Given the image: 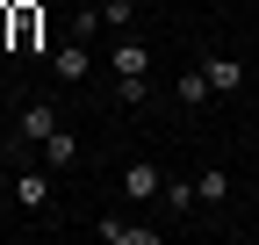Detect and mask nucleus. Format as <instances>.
I'll return each instance as SVG.
<instances>
[{
  "label": "nucleus",
  "mask_w": 259,
  "mask_h": 245,
  "mask_svg": "<svg viewBox=\"0 0 259 245\" xmlns=\"http://www.w3.org/2000/svg\"><path fill=\"white\" fill-rule=\"evenodd\" d=\"M36 36H44V15H36V8H15V36H8V44H15V51H36Z\"/></svg>",
  "instance_id": "1a4fd4ad"
},
{
  "label": "nucleus",
  "mask_w": 259,
  "mask_h": 245,
  "mask_svg": "<svg viewBox=\"0 0 259 245\" xmlns=\"http://www.w3.org/2000/svg\"><path fill=\"white\" fill-rule=\"evenodd\" d=\"M101 238H115V245H158V231H137V224H101Z\"/></svg>",
  "instance_id": "f8f14e48"
},
{
  "label": "nucleus",
  "mask_w": 259,
  "mask_h": 245,
  "mask_svg": "<svg viewBox=\"0 0 259 245\" xmlns=\"http://www.w3.org/2000/svg\"><path fill=\"white\" fill-rule=\"evenodd\" d=\"M166 209H173V217H187V209H194V188H187V180H166Z\"/></svg>",
  "instance_id": "4468645a"
},
{
  "label": "nucleus",
  "mask_w": 259,
  "mask_h": 245,
  "mask_svg": "<svg viewBox=\"0 0 259 245\" xmlns=\"http://www.w3.org/2000/svg\"><path fill=\"white\" fill-rule=\"evenodd\" d=\"M101 22L108 29H130V22H137V0H101Z\"/></svg>",
  "instance_id": "ddd939ff"
},
{
  "label": "nucleus",
  "mask_w": 259,
  "mask_h": 245,
  "mask_svg": "<svg viewBox=\"0 0 259 245\" xmlns=\"http://www.w3.org/2000/svg\"><path fill=\"white\" fill-rule=\"evenodd\" d=\"M173 101H180V108H209V72H202V65H187V72L173 79Z\"/></svg>",
  "instance_id": "39448f33"
},
{
  "label": "nucleus",
  "mask_w": 259,
  "mask_h": 245,
  "mask_svg": "<svg viewBox=\"0 0 259 245\" xmlns=\"http://www.w3.org/2000/svg\"><path fill=\"white\" fill-rule=\"evenodd\" d=\"M194 195H202V202H231V173H223V166H209L202 180H194Z\"/></svg>",
  "instance_id": "9b49d317"
},
{
  "label": "nucleus",
  "mask_w": 259,
  "mask_h": 245,
  "mask_svg": "<svg viewBox=\"0 0 259 245\" xmlns=\"http://www.w3.org/2000/svg\"><path fill=\"white\" fill-rule=\"evenodd\" d=\"M51 130H58V108H22V137L29 144H44Z\"/></svg>",
  "instance_id": "9d476101"
},
{
  "label": "nucleus",
  "mask_w": 259,
  "mask_h": 245,
  "mask_svg": "<svg viewBox=\"0 0 259 245\" xmlns=\"http://www.w3.org/2000/svg\"><path fill=\"white\" fill-rule=\"evenodd\" d=\"M51 72H58V79H65V87H79V79H87V72H94V51H87V44H79V36H72V44H65V51H51Z\"/></svg>",
  "instance_id": "7ed1b4c3"
},
{
  "label": "nucleus",
  "mask_w": 259,
  "mask_h": 245,
  "mask_svg": "<svg viewBox=\"0 0 259 245\" xmlns=\"http://www.w3.org/2000/svg\"><path fill=\"white\" fill-rule=\"evenodd\" d=\"M108 65H115V72H151V44L122 29V36H115V51H108Z\"/></svg>",
  "instance_id": "20e7f679"
},
{
  "label": "nucleus",
  "mask_w": 259,
  "mask_h": 245,
  "mask_svg": "<svg viewBox=\"0 0 259 245\" xmlns=\"http://www.w3.org/2000/svg\"><path fill=\"white\" fill-rule=\"evenodd\" d=\"M202 72H209V94H238V87H245V58L209 51V58H202Z\"/></svg>",
  "instance_id": "f257e3e1"
},
{
  "label": "nucleus",
  "mask_w": 259,
  "mask_h": 245,
  "mask_svg": "<svg viewBox=\"0 0 259 245\" xmlns=\"http://www.w3.org/2000/svg\"><path fill=\"white\" fill-rule=\"evenodd\" d=\"M122 195H130V202H158V195H166V173L144 166V159H137V166H122Z\"/></svg>",
  "instance_id": "f03ea898"
},
{
  "label": "nucleus",
  "mask_w": 259,
  "mask_h": 245,
  "mask_svg": "<svg viewBox=\"0 0 259 245\" xmlns=\"http://www.w3.org/2000/svg\"><path fill=\"white\" fill-rule=\"evenodd\" d=\"M115 101L122 108H144L151 101V72H115Z\"/></svg>",
  "instance_id": "423d86ee"
},
{
  "label": "nucleus",
  "mask_w": 259,
  "mask_h": 245,
  "mask_svg": "<svg viewBox=\"0 0 259 245\" xmlns=\"http://www.w3.org/2000/svg\"><path fill=\"white\" fill-rule=\"evenodd\" d=\"M15 202L22 209H51V180L44 173H15Z\"/></svg>",
  "instance_id": "0eeeda50"
},
{
  "label": "nucleus",
  "mask_w": 259,
  "mask_h": 245,
  "mask_svg": "<svg viewBox=\"0 0 259 245\" xmlns=\"http://www.w3.org/2000/svg\"><path fill=\"white\" fill-rule=\"evenodd\" d=\"M44 159H51V166H72V159H79V137L65 130V123H58L51 137H44Z\"/></svg>",
  "instance_id": "6e6552de"
}]
</instances>
